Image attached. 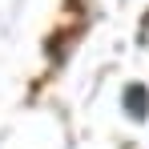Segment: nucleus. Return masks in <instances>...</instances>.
Returning <instances> with one entry per match:
<instances>
[{
	"label": "nucleus",
	"instance_id": "obj_1",
	"mask_svg": "<svg viewBox=\"0 0 149 149\" xmlns=\"http://www.w3.org/2000/svg\"><path fill=\"white\" fill-rule=\"evenodd\" d=\"M125 97H129V105H125V109H129V113H137V117H145L149 113V105H145V89H129V93H125Z\"/></svg>",
	"mask_w": 149,
	"mask_h": 149
}]
</instances>
